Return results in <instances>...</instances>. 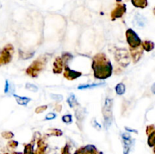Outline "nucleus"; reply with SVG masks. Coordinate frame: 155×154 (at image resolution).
I'll return each instance as SVG.
<instances>
[{
    "mask_svg": "<svg viewBox=\"0 0 155 154\" xmlns=\"http://www.w3.org/2000/svg\"><path fill=\"white\" fill-rule=\"evenodd\" d=\"M134 24L136 25L137 27H142L145 24V20L144 19V18H142V16L138 15L137 16H135V19H134Z\"/></svg>",
    "mask_w": 155,
    "mask_h": 154,
    "instance_id": "2eb2a0df",
    "label": "nucleus"
},
{
    "mask_svg": "<svg viewBox=\"0 0 155 154\" xmlns=\"http://www.w3.org/2000/svg\"><path fill=\"white\" fill-rule=\"evenodd\" d=\"M112 99L109 98H107L105 100L104 107L102 109L103 116L104 118V125H105L106 129L110 126L111 122L112 119Z\"/></svg>",
    "mask_w": 155,
    "mask_h": 154,
    "instance_id": "7ed1b4c3",
    "label": "nucleus"
},
{
    "mask_svg": "<svg viewBox=\"0 0 155 154\" xmlns=\"http://www.w3.org/2000/svg\"><path fill=\"white\" fill-rule=\"evenodd\" d=\"M148 136H149L148 141V145L150 147H154V146H155V130Z\"/></svg>",
    "mask_w": 155,
    "mask_h": 154,
    "instance_id": "4be33fe9",
    "label": "nucleus"
},
{
    "mask_svg": "<svg viewBox=\"0 0 155 154\" xmlns=\"http://www.w3.org/2000/svg\"><path fill=\"white\" fill-rule=\"evenodd\" d=\"M33 54L34 53H25L21 50H19V56L23 60H27L29 58H32L33 56Z\"/></svg>",
    "mask_w": 155,
    "mask_h": 154,
    "instance_id": "412c9836",
    "label": "nucleus"
},
{
    "mask_svg": "<svg viewBox=\"0 0 155 154\" xmlns=\"http://www.w3.org/2000/svg\"><path fill=\"white\" fill-rule=\"evenodd\" d=\"M132 2L135 7L144 8L147 5L146 0H132Z\"/></svg>",
    "mask_w": 155,
    "mask_h": 154,
    "instance_id": "aec40b11",
    "label": "nucleus"
},
{
    "mask_svg": "<svg viewBox=\"0 0 155 154\" xmlns=\"http://www.w3.org/2000/svg\"><path fill=\"white\" fill-rule=\"evenodd\" d=\"M61 58H62L63 62H64V64L66 66V65H68V62H69L70 60H72V58H73V55L70 54V53L64 52V53H63V54H62Z\"/></svg>",
    "mask_w": 155,
    "mask_h": 154,
    "instance_id": "6ab92c4d",
    "label": "nucleus"
},
{
    "mask_svg": "<svg viewBox=\"0 0 155 154\" xmlns=\"http://www.w3.org/2000/svg\"><path fill=\"white\" fill-rule=\"evenodd\" d=\"M125 129H126V131H130V132H135V133H137V131L133 130V129H130V128H128V127H125Z\"/></svg>",
    "mask_w": 155,
    "mask_h": 154,
    "instance_id": "c9c22d12",
    "label": "nucleus"
},
{
    "mask_svg": "<svg viewBox=\"0 0 155 154\" xmlns=\"http://www.w3.org/2000/svg\"><path fill=\"white\" fill-rule=\"evenodd\" d=\"M154 129H155V128H154V125H149V126H148L147 127V129H146L147 134L149 135L151 133L153 132L154 131Z\"/></svg>",
    "mask_w": 155,
    "mask_h": 154,
    "instance_id": "7c9ffc66",
    "label": "nucleus"
},
{
    "mask_svg": "<svg viewBox=\"0 0 155 154\" xmlns=\"http://www.w3.org/2000/svg\"><path fill=\"white\" fill-rule=\"evenodd\" d=\"M126 12V7L125 6H118L113 11L111 14L112 17V20H115L117 18H121L123 16L124 13Z\"/></svg>",
    "mask_w": 155,
    "mask_h": 154,
    "instance_id": "9b49d317",
    "label": "nucleus"
},
{
    "mask_svg": "<svg viewBox=\"0 0 155 154\" xmlns=\"http://www.w3.org/2000/svg\"><path fill=\"white\" fill-rule=\"evenodd\" d=\"M13 52H14V48L10 44L4 47L2 51L0 52V66L7 64L11 61Z\"/></svg>",
    "mask_w": 155,
    "mask_h": 154,
    "instance_id": "423d86ee",
    "label": "nucleus"
},
{
    "mask_svg": "<svg viewBox=\"0 0 155 154\" xmlns=\"http://www.w3.org/2000/svg\"><path fill=\"white\" fill-rule=\"evenodd\" d=\"M2 135L3 138H6V139H9V138H11L14 137V134L12 132H11V131H5V132L2 133Z\"/></svg>",
    "mask_w": 155,
    "mask_h": 154,
    "instance_id": "cd10ccee",
    "label": "nucleus"
},
{
    "mask_svg": "<svg viewBox=\"0 0 155 154\" xmlns=\"http://www.w3.org/2000/svg\"><path fill=\"white\" fill-rule=\"evenodd\" d=\"M105 85L104 82H99V83H92V84H87V85H80L78 86V89L80 90H83V89H94L95 87H99L101 85Z\"/></svg>",
    "mask_w": 155,
    "mask_h": 154,
    "instance_id": "4468645a",
    "label": "nucleus"
},
{
    "mask_svg": "<svg viewBox=\"0 0 155 154\" xmlns=\"http://www.w3.org/2000/svg\"><path fill=\"white\" fill-rule=\"evenodd\" d=\"M46 56H47L46 54L43 55V56L39 58L37 60H35L27 68V73L33 78L37 77L39 73L43 70V68L46 66V62L48 61V58H46Z\"/></svg>",
    "mask_w": 155,
    "mask_h": 154,
    "instance_id": "f03ea898",
    "label": "nucleus"
},
{
    "mask_svg": "<svg viewBox=\"0 0 155 154\" xmlns=\"http://www.w3.org/2000/svg\"><path fill=\"white\" fill-rule=\"evenodd\" d=\"M55 110L57 111V112H61L62 110V107L61 104H56L55 107Z\"/></svg>",
    "mask_w": 155,
    "mask_h": 154,
    "instance_id": "72a5a7b5",
    "label": "nucleus"
},
{
    "mask_svg": "<svg viewBox=\"0 0 155 154\" xmlns=\"http://www.w3.org/2000/svg\"><path fill=\"white\" fill-rule=\"evenodd\" d=\"M55 117H56V114H55V113H48V114L46 115V118H45V120H54Z\"/></svg>",
    "mask_w": 155,
    "mask_h": 154,
    "instance_id": "c756f323",
    "label": "nucleus"
},
{
    "mask_svg": "<svg viewBox=\"0 0 155 154\" xmlns=\"http://www.w3.org/2000/svg\"><path fill=\"white\" fill-rule=\"evenodd\" d=\"M126 41L131 49H135V48L139 47L142 44V41H141L139 36L132 29H128L126 30Z\"/></svg>",
    "mask_w": 155,
    "mask_h": 154,
    "instance_id": "39448f33",
    "label": "nucleus"
},
{
    "mask_svg": "<svg viewBox=\"0 0 155 154\" xmlns=\"http://www.w3.org/2000/svg\"><path fill=\"white\" fill-rule=\"evenodd\" d=\"M63 154H70L69 153V149L68 146H65V147L63 150Z\"/></svg>",
    "mask_w": 155,
    "mask_h": 154,
    "instance_id": "f704fd0d",
    "label": "nucleus"
},
{
    "mask_svg": "<svg viewBox=\"0 0 155 154\" xmlns=\"http://www.w3.org/2000/svg\"><path fill=\"white\" fill-rule=\"evenodd\" d=\"M92 70L95 79H105L111 76L113 67L111 63L103 53H99L93 58Z\"/></svg>",
    "mask_w": 155,
    "mask_h": 154,
    "instance_id": "f257e3e1",
    "label": "nucleus"
},
{
    "mask_svg": "<svg viewBox=\"0 0 155 154\" xmlns=\"http://www.w3.org/2000/svg\"><path fill=\"white\" fill-rule=\"evenodd\" d=\"M154 152H155V148H154Z\"/></svg>",
    "mask_w": 155,
    "mask_h": 154,
    "instance_id": "4c0bfd02",
    "label": "nucleus"
},
{
    "mask_svg": "<svg viewBox=\"0 0 155 154\" xmlns=\"http://www.w3.org/2000/svg\"><path fill=\"white\" fill-rule=\"evenodd\" d=\"M67 102H68V105L70 106V107H71V108L78 105L77 100L76 99V97H75V95L73 94H71L70 95L69 98H68V101Z\"/></svg>",
    "mask_w": 155,
    "mask_h": 154,
    "instance_id": "a211bd4d",
    "label": "nucleus"
},
{
    "mask_svg": "<svg viewBox=\"0 0 155 154\" xmlns=\"http://www.w3.org/2000/svg\"><path fill=\"white\" fill-rule=\"evenodd\" d=\"M63 65H64V62L62 60V58L58 57L53 63V72L54 73H61L62 72V69H63Z\"/></svg>",
    "mask_w": 155,
    "mask_h": 154,
    "instance_id": "9d476101",
    "label": "nucleus"
},
{
    "mask_svg": "<svg viewBox=\"0 0 155 154\" xmlns=\"http://www.w3.org/2000/svg\"><path fill=\"white\" fill-rule=\"evenodd\" d=\"M115 58L122 67H127L130 62V54L126 49H118L115 52Z\"/></svg>",
    "mask_w": 155,
    "mask_h": 154,
    "instance_id": "20e7f679",
    "label": "nucleus"
},
{
    "mask_svg": "<svg viewBox=\"0 0 155 154\" xmlns=\"http://www.w3.org/2000/svg\"><path fill=\"white\" fill-rule=\"evenodd\" d=\"M15 91V86L12 83H11L8 80H6V84H5V89L4 92L7 94H14Z\"/></svg>",
    "mask_w": 155,
    "mask_h": 154,
    "instance_id": "ddd939ff",
    "label": "nucleus"
},
{
    "mask_svg": "<svg viewBox=\"0 0 155 154\" xmlns=\"http://www.w3.org/2000/svg\"><path fill=\"white\" fill-rule=\"evenodd\" d=\"M13 96L15 97V98L16 99L17 103H18L19 105L21 106H27L28 104V103L31 101L30 98H26V97H20L15 94H13Z\"/></svg>",
    "mask_w": 155,
    "mask_h": 154,
    "instance_id": "f8f14e48",
    "label": "nucleus"
},
{
    "mask_svg": "<svg viewBox=\"0 0 155 154\" xmlns=\"http://www.w3.org/2000/svg\"><path fill=\"white\" fill-rule=\"evenodd\" d=\"M47 108H48V106H46V105L40 106V107H37V109L35 110V112L37 113V114H39V113H41L44 112V111H46V109Z\"/></svg>",
    "mask_w": 155,
    "mask_h": 154,
    "instance_id": "bb28decb",
    "label": "nucleus"
},
{
    "mask_svg": "<svg viewBox=\"0 0 155 154\" xmlns=\"http://www.w3.org/2000/svg\"><path fill=\"white\" fill-rule=\"evenodd\" d=\"M8 145L11 146V147H14V148H15V147H16L18 145V143L17 141H10L9 143H8Z\"/></svg>",
    "mask_w": 155,
    "mask_h": 154,
    "instance_id": "473e14b6",
    "label": "nucleus"
},
{
    "mask_svg": "<svg viewBox=\"0 0 155 154\" xmlns=\"http://www.w3.org/2000/svg\"><path fill=\"white\" fill-rule=\"evenodd\" d=\"M115 91L118 95H123L126 92V86L123 83H118L115 87Z\"/></svg>",
    "mask_w": 155,
    "mask_h": 154,
    "instance_id": "f3484780",
    "label": "nucleus"
},
{
    "mask_svg": "<svg viewBox=\"0 0 155 154\" xmlns=\"http://www.w3.org/2000/svg\"><path fill=\"white\" fill-rule=\"evenodd\" d=\"M49 132L51 134V135L55 136H61L62 134V131L60 129H49Z\"/></svg>",
    "mask_w": 155,
    "mask_h": 154,
    "instance_id": "a878e982",
    "label": "nucleus"
},
{
    "mask_svg": "<svg viewBox=\"0 0 155 154\" xmlns=\"http://www.w3.org/2000/svg\"><path fill=\"white\" fill-rule=\"evenodd\" d=\"M26 89L29 91H33V92H37V91H38V87L31 83L26 84Z\"/></svg>",
    "mask_w": 155,
    "mask_h": 154,
    "instance_id": "b1692460",
    "label": "nucleus"
},
{
    "mask_svg": "<svg viewBox=\"0 0 155 154\" xmlns=\"http://www.w3.org/2000/svg\"><path fill=\"white\" fill-rule=\"evenodd\" d=\"M92 124L93 127L94 128H95V129H101V126L100 124H99L98 122H97V121L95 120H93L92 122Z\"/></svg>",
    "mask_w": 155,
    "mask_h": 154,
    "instance_id": "2f4dec72",
    "label": "nucleus"
},
{
    "mask_svg": "<svg viewBox=\"0 0 155 154\" xmlns=\"http://www.w3.org/2000/svg\"><path fill=\"white\" fill-rule=\"evenodd\" d=\"M143 48L139 46L138 48L135 49H131L130 48V52H131V57L132 58V60L134 61V63H136L138 60H139L141 56L143 54Z\"/></svg>",
    "mask_w": 155,
    "mask_h": 154,
    "instance_id": "1a4fd4ad",
    "label": "nucleus"
},
{
    "mask_svg": "<svg viewBox=\"0 0 155 154\" xmlns=\"http://www.w3.org/2000/svg\"><path fill=\"white\" fill-rule=\"evenodd\" d=\"M62 121L66 124H70L72 122V116L70 114H67L62 116Z\"/></svg>",
    "mask_w": 155,
    "mask_h": 154,
    "instance_id": "393cba45",
    "label": "nucleus"
},
{
    "mask_svg": "<svg viewBox=\"0 0 155 154\" xmlns=\"http://www.w3.org/2000/svg\"><path fill=\"white\" fill-rule=\"evenodd\" d=\"M151 91H152V92H153L154 94H155V83H154V85H152V87H151Z\"/></svg>",
    "mask_w": 155,
    "mask_h": 154,
    "instance_id": "e433bc0d",
    "label": "nucleus"
},
{
    "mask_svg": "<svg viewBox=\"0 0 155 154\" xmlns=\"http://www.w3.org/2000/svg\"><path fill=\"white\" fill-rule=\"evenodd\" d=\"M142 45L143 49L145 50L146 51H152L154 48V43L151 41H144L142 43Z\"/></svg>",
    "mask_w": 155,
    "mask_h": 154,
    "instance_id": "dca6fc26",
    "label": "nucleus"
},
{
    "mask_svg": "<svg viewBox=\"0 0 155 154\" xmlns=\"http://www.w3.org/2000/svg\"><path fill=\"white\" fill-rule=\"evenodd\" d=\"M122 139L124 147V154H128L132 145L131 136L128 133H123L122 134Z\"/></svg>",
    "mask_w": 155,
    "mask_h": 154,
    "instance_id": "6e6552de",
    "label": "nucleus"
},
{
    "mask_svg": "<svg viewBox=\"0 0 155 154\" xmlns=\"http://www.w3.org/2000/svg\"><path fill=\"white\" fill-rule=\"evenodd\" d=\"M50 96H51V98H52L53 100H55V101H61L62 100H63V96H62V95H61V94H51Z\"/></svg>",
    "mask_w": 155,
    "mask_h": 154,
    "instance_id": "c85d7f7f",
    "label": "nucleus"
},
{
    "mask_svg": "<svg viewBox=\"0 0 155 154\" xmlns=\"http://www.w3.org/2000/svg\"><path fill=\"white\" fill-rule=\"evenodd\" d=\"M76 116H77V122L78 121H82L84 118V113L82 109H79L76 111Z\"/></svg>",
    "mask_w": 155,
    "mask_h": 154,
    "instance_id": "5701e85b",
    "label": "nucleus"
},
{
    "mask_svg": "<svg viewBox=\"0 0 155 154\" xmlns=\"http://www.w3.org/2000/svg\"><path fill=\"white\" fill-rule=\"evenodd\" d=\"M64 76L67 79L74 80L76 79L79 78V77H80V76H82V72L73 70L70 69L68 65H66L65 67H64Z\"/></svg>",
    "mask_w": 155,
    "mask_h": 154,
    "instance_id": "0eeeda50",
    "label": "nucleus"
}]
</instances>
